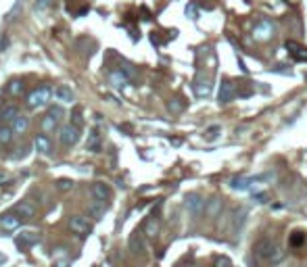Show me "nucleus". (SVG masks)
<instances>
[{
  "mask_svg": "<svg viewBox=\"0 0 307 267\" xmlns=\"http://www.w3.org/2000/svg\"><path fill=\"white\" fill-rule=\"evenodd\" d=\"M4 263H6V255L0 253V265H4Z\"/></svg>",
  "mask_w": 307,
  "mask_h": 267,
  "instance_id": "nucleus-39",
  "label": "nucleus"
},
{
  "mask_svg": "<svg viewBox=\"0 0 307 267\" xmlns=\"http://www.w3.org/2000/svg\"><path fill=\"white\" fill-rule=\"evenodd\" d=\"M219 134H222V126H211V128H207V130H205V140H207V142H213V140H217Z\"/></svg>",
  "mask_w": 307,
  "mask_h": 267,
  "instance_id": "nucleus-27",
  "label": "nucleus"
},
{
  "mask_svg": "<svg viewBox=\"0 0 307 267\" xmlns=\"http://www.w3.org/2000/svg\"><path fill=\"white\" fill-rule=\"evenodd\" d=\"M19 106L13 104V102H8L4 104L2 109H0V126H6V123H13L17 117H19Z\"/></svg>",
  "mask_w": 307,
  "mask_h": 267,
  "instance_id": "nucleus-9",
  "label": "nucleus"
},
{
  "mask_svg": "<svg viewBox=\"0 0 307 267\" xmlns=\"http://www.w3.org/2000/svg\"><path fill=\"white\" fill-rule=\"evenodd\" d=\"M288 242H291V246H301V244L305 242V234H303V232H295Z\"/></svg>",
  "mask_w": 307,
  "mask_h": 267,
  "instance_id": "nucleus-30",
  "label": "nucleus"
},
{
  "mask_svg": "<svg viewBox=\"0 0 307 267\" xmlns=\"http://www.w3.org/2000/svg\"><path fill=\"white\" fill-rule=\"evenodd\" d=\"M278 253V246L274 240H270V238H259L255 244H253V255L257 257L259 261H270L274 259V255Z\"/></svg>",
  "mask_w": 307,
  "mask_h": 267,
  "instance_id": "nucleus-1",
  "label": "nucleus"
},
{
  "mask_svg": "<svg viewBox=\"0 0 307 267\" xmlns=\"http://www.w3.org/2000/svg\"><path fill=\"white\" fill-rule=\"evenodd\" d=\"M186 209H188V213H190L192 217H199L201 213L205 211V200H203V197H201V194H197V192L186 194Z\"/></svg>",
  "mask_w": 307,
  "mask_h": 267,
  "instance_id": "nucleus-3",
  "label": "nucleus"
},
{
  "mask_svg": "<svg viewBox=\"0 0 307 267\" xmlns=\"http://www.w3.org/2000/svg\"><path fill=\"white\" fill-rule=\"evenodd\" d=\"M239 94V90H236V86L230 82V79H224L222 86H219V104H228L234 100V96Z\"/></svg>",
  "mask_w": 307,
  "mask_h": 267,
  "instance_id": "nucleus-7",
  "label": "nucleus"
},
{
  "mask_svg": "<svg viewBox=\"0 0 307 267\" xmlns=\"http://www.w3.org/2000/svg\"><path fill=\"white\" fill-rule=\"evenodd\" d=\"M48 113H52L57 119H61V117H63V109H61V106H50V109H48Z\"/></svg>",
  "mask_w": 307,
  "mask_h": 267,
  "instance_id": "nucleus-34",
  "label": "nucleus"
},
{
  "mask_svg": "<svg viewBox=\"0 0 307 267\" xmlns=\"http://www.w3.org/2000/svg\"><path fill=\"white\" fill-rule=\"evenodd\" d=\"M57 188L63 190V192H67V190L73 188V182L69 180V177H61V180H57Z\"/></svg>",
  "mask_w": 307,
  "mask_h": 267,
  "instance_id": "nucleus-29",
  "label": "nucleus"
},
{
  "mask_svg": "<svg viewBox=\"0 0 307 267\" xmlns=\"http://www.w3.org/2000/svg\"><path fill=\"white\" fill-rule=\"evenodd\" d=\"M88 211H90V215L92 217H96V219H101L102 215H104V211H107V204H104V202H99V200H96L94 204H92V207L90 209H88Z\"/></svg>",
  "mask_w": 307,
  "mask_h": 267,
  "instance_id": "nucleus-24",
  "label": "nucleus"
},
{
  "mask_svg": "<svg viewBox=\"0 0 307 267\" xmlns=\"http://www.w3.org/2000/svg\"><path fill=\"white\" fill-rule=\"evenodd\" d=\"M284 46H286V50L291 52V55H293L295 59H297V57H301L303 52H307V48H303L299 42H293V40H286V44H284Z\"/></svg>",
  "mask_w": 307,
  "mask_h": 267,
  "instance_id": "nucleus-23",
  "label": "nucleus"
},
{
  "mask_svg": "<svg viewBox=\"0 0 307 267\" xmlns=\"http://www.w3.org/2000/svg\"><path fill=\"white\" fill-rule=\"evenodd\" d=\"M144 232L148 238H155L157 234H159V219L157 217H148L146 224H144Z\"/></svg>",
  "mask_w": 307,
  "mask_h": 267,
  "instance_id": "nucleus-18",
  "label": "nucleus"
},
{
  "mask_svg": "<svg viewBox=\"0 0 307 267\" xmlns=\"http://www.w3.org/2000/svg\"><path fill=\"white\" fill-rule=\"evenodd\" d=\"M92 197L99 200V202L109 204V200H111V188L104 182H96V184H92Z\"/></svg>",
  "mask_w": 307,
  "mask_h": 267,
  "instance_id": "nucleus-10",
  "label": "nucleus"
},
{
  "mask_svg": "<svg viewBox=\"0 0 307 267\" xmlns=\"http://www.w3.org/2000/svg\"><path fill=\"white\" fill-rule=\"evenodd\" d=\"M130 251H134L136 255L144 253V242H142V238H140L138 232H134V234H132V238H130Z\"/></svg>",
  "mask_w": 307,
  "mask_h": 267,
  "instance_id": "nucleus-20",
  "label": "nucleus"
},
{
  "mask_svg": "<svg viewBox=\"0 0 307 267\" xmlns=\"http://www.w3.org/2000/svg\"><path fill=\"white\" fill-rule=\"evenodd\" d=\"M55 99L59 102H63V104H71L75 100V94H73V90L69 86H59L55 90Z\"/></svg>",
  "mask_w": 307,
  "mask_h": 267,
  "instance_id": "nucleus-13",
  "label": "nucleus"
},
{
  "mask_svg": "<svg viewBox=\"0 0 307 267\" xmlns=\"http://www.w3.org/2000/svg\"><path fill=\"white\" fill-rule=\"evenodd\" d=\"M52 94H55V92H52L48 86H40V88H36V90H32L28 94V106H30V109H38V106L46 104L50 100Z\"/></svg>",
  "mask_w": 307,
  "mask_h": 267,
  "instance_id": "nucleus-2",
  "label": "nucleus"
},
{
  "mask_svg": "<svg viewBox=\"0 0 307 267\" xmlns=\"http://www.w3.org/2000/svg\"><path fill=\"white\" fill-rule=\"evenodd\" d=\"M38 242H40V236L36 232H21L15 238V244H17L19 251H30V248L36 246Z\"/></svg>",
  "mask_w": 307,
  "mask_h": 267,
  "instance_id": "nucleus-6",
  "label": "nucleus"
},
{
  "mask_svg": "<svg viewBox=\"0 0 307 267\" xmlns=\"http://www.w3.org/2000/svg\"><path fill=\"white\" fill-rule=\"evenodd\" d=\"M111 84L115 88H124L128 84V77L121 73V71H115V73H111Z\"/></svg>",
  "mask_w": 307,
  "mask_h": 267,
  "instance_id": "nucleus-26",
  "label": "nucleus"
},
{
  "mask_svg": "<svg viewBox=\"0 0 307 267\" xmlns=\"http://www.w3.org/2000/svg\"><path fill=\"white\" fill-rule=\"evenodd\" d=\"M59 121L61 119H57L52 113L44 115V117H42V130H44V134H52V132H55L59 128Z\"/></svg>",
  "mask_w": 307,
  "mask_h": 267,
  "instance_id": "nucleus-15",
  "label": "nucleus"
},
{
  "mask_svg": "<svg viewBox=\"0 0 307 267\" xmlns=\"http://www.w3.org/2000/svg\"><path fill=\"white\" fill-rule=\"evenodd\" d=\"M272 33H274V25L268 19H261L255 25V30H253V35H255L257 40H268V38H272Z\"/></svg>",
  "mask_w": 307,
  "mask_h": 267,
  "instance_id": "nucleus-11",
  "label": "nucleus"
},
{
  "mask_svg": "<svg viewBox=\"0 0 307 267\" xmlns=\"http://www.w3.org/2000/svg\"><path fill=\"white\" fill-rule=\"evenodd\" d=\"M195 94L199 96V99H207L209 94H211V84H209V79H197L195 82Z\"/></svg>",
  "mask_w": 307,
  "mask_h": 267,
  "instance_id": "nucleus-17",
  "label": "nucleus"
},
{
  "mask_svg": "<svg viewBox=\"0 0 307 267\" xmlns=\"http://www.w3.org/2000/svg\"><path fill=\"white\" fill-rule=\"evenodd\" d=\"M217 209H219V202H215V200H213L211 204H209V209H207V213H209V215H211V217H213V215H215V213H217Z\"/></svg>",
  "mask_w": 307,
  "mask_h": 267,
  "instance_id": "nucleus-35",
  "label": "nucleus"
},
{
  "mask_svg": "<svg viewBox=\"0 0 307 267\" xmlns=\"http://www.w3.org/2000/svg\"><path fill=\"white\" fill-rule=\"evenodd\" d=\"M184 100L182 99H173V100H170V104H168V109L171 111V113H180V111H184Z\"/></svg>",
  "mask_w": 307,
  "mask_h": 267,
  "instance_id": "nucleus-28",
  "label": "nucleus"
},
{
  "mask_svg": "<svg viewBox=\"0 0 307 267\" xmlns=\"http://www.w3.org/2000/svg\"><path fill=\"white\" fill-rule=\"evenodd\" d=\"M13 136H15V130L11 126H0V144H2V146L11 144Z\"/></svg>",
  "mask_w": 307,
  "mask_h": 267,
  "instance_id": "nucleus-19",
  "label": "nucleus"
},
{
  "mask_svg": "<svg viewBox=\"0 0 307 267\" xmlns=\"http://www.w3.org/2000/svg\"><path fill=\"white\" fill-rule=\"evenodd\" d=\"M8 182H11V175L4 173V171H0V186H4V184H8Z\"/></svg>",
  "mask_w": 307,
  "mask_h": 267,
  "instance_id": "nucleus-36",
  "label": "nucleus"
},
{
  "mask_svg": "<svg viewBox=\"0 0 307 267\" xmlns=\"http://www.w3.org/2000/svg\"><path fill=\"white\" fill-rule=\"evenodd\" d=\"M257 180H261V177H234V180L230 182V188H234V190H247V188H251V184L257 182Z\"/></svg>",
  "mask_w": 307,
  "mask_h": 267,
  "instance_id": "nucleus-16",
  "label": "nucleus"
},
{
  "mask_svg": "<svg viewBox=\"0 0 307 267\" xmlns=\"http://www.w3.org/2000/svg\"><path fill=\"white\" fill-rule=\"evenodd\" d=\"M71 126H75V128L82 126V111L80 109H73L71 111Z\"/></svg>",
  "mask_w": 307,
  "mask_h": 267,
  "instance_id": "nucleus-31",
  "label": "nucleus"
},
{
  "mask_svg": "<svg viewBox=\"0 0 307 267\" xmlns=\"http://www.w3.org/2000/svg\"><path fill=\"white\" fill-rule=\"evenodd\" d=\"M215 267H232V263H230V259H226V257H217Z\"/></svg>",
  "mask_w": 307,
  "mask_h": 267,
  "instance_id": "nucleus-33",
  "label": "nucleus"
},
{
  "mask_svg": "<svg viewBox=\"0 0 307 267\" xmlns=\"http://www.w3.org/2000/svg\"><path fill=\"white\" fill-rule=\"evenodd\" d=\"M59 138H61V144H63V146H73L75 142L80 140V128H75V126H71V123H67V126L61 128Z\"/></svg>",
  "mask_w": 307,
  "mask_h": 267,
  "instance_id": "nucleus-4",
  "label": "nucleus"
},
{
  "mask_svg": "<svg viewBox=\"0 0 307 267\" xmlns=\"http://www.w3.org/2000/svg\"><path fill=\"white\" fill-rule=\"evenodd\" d=\"M13 211H15L21 219H32L34 215H36V207H34L30 200H19V202H17L15 207H13Z\"/></svg>",
  "mask_w": 307,
  "mask_h": 267,
  "instance_id": "nucleus-12",
  "label": "nucleus"
},
{
  "mask_svg": "<svg viewBox=\"0 0 307 267\" xmlns=\"http://www.w3.org/2000/svg\"><path fill=\"white\" fill-rule=\"evenodd\" d=\"M69 228H71V232L77 236H88L92 232V224L86 217H80V215H73L69 219Z\"/></svg>",
  "mask_w": 307,
  "mask_h": 267,
  "instance_id": "nucleus-5",
  "label": "nucleus"
},
{
  "mask_svg": "<svg viewBox=\"0 0 307 267\" xmlns=\"http://www.w3.org/2000/svg\"><path fill=\"white\" fill-rule=\"evenodd\" d=\"M86 148L92 150V153H96V150L101 148V134H99V130H92V132H90V138H88Z\"/></svg>",
  "mask_w": 307,
  "mask_h": 267,
  "instance_id": "nucleus-22",
  "label": "nucleus"
},
{
  "mask_svg": "<svg viewBox=\"0 0 307 267\" xmlns=\"http://www.w3.org/2000/svg\"><path fill=\"white\" fill-rule=\"evenodd\" d=\"M255 199H257V202H266V200H268V197H266V194H263V192H261V194H257Z\"/></svg>",
  "mask_w": 307,
  "mask_h": 267,
  "instance_id": "nucleus-37",
  "label": "nucleus"
},
{
  "mask_svg": "<svg viewBox=\"0 0 307 267\" xmlns=\"http://www.w3.org/2000/svg\"><path fill=\"white\" fill-rule=\"evenodd\" d=\"M6 92L13 94V96H19V94L23 92V82H19V79H13V82H8Z\"/></svg>",
  "mask_w": 307,
  "mask_h": 267,
  "instance_id": "nucleus-25",
  "label": "nucleus"
},
{
  "mask_svg": "<svg viewBox=\"0 0 307 267\" xmlns=\"http://www.w3.org/2000/svg\"><path fill=\"white\" fill-rule=\"evenodd\" d=\"M36 148L42 155H52V140L48 138V134H38L36 136Z\"/></svg>",
  "mask_w": 307,
  "mask_h": 267,
  "instance_id": "nucleus-14",
  "label": "nucleus"
},
{
  "mask_svg": "<svg viewBox=\"0 0 307 267\" xmlns=\"http://www.w3.org/2000/svg\"><path fill=\"white\" fill-rule=\"evenodd\" d=\"M28 126H30V117H25V115H19V117L11 123V128L15 130V134H23L25 130H28Z\"/></svg>",
  "mask_w": 307,
  "mask_h": 267,
  "instance_id": "nucleus-21",
  "label": "nucleus"
},
{
  "mask_svg": "<svg viewBox=\"0 0 307 267\" xmlns=\"http://www.w3.org/2000/svg\"><path fill=\"white\" fill-rule=\"evenodd\" d=\"M55 267H69V263H67V261H57Z\"/></svg>",
  "mask_w": 307,
  "mask_h": 267,
  "instance_id": "nucleus-38",
  "label": "nucleus"
},
{
  "mask_svg": "<svg viewBox=\"0 0 307 267\" xmlns=\"http://www.w3.org/2000/svg\"><path fill=\"white\" fill-rule=\"evenodd\" d=\"M52 2H55V0H36V8L40 13H44V11H48V8L52 6Z\"/></svg>",
  "mask_w": 307,
  "mask_h": 267,
  "instance_id": "nucleus-32",
  "label": "nucleus"
},
{
  "mask_svg": "<svg viewBox=\"0 0 307 267\" xmlns=\"http://www.w3.org/2000/svg\"><path fill=\"white\" fill-rule=\"evenodd\" d=\"M21 217L17 215L15 211H8V213H2V215H0V228L2 230H6V232H13V230H17L21 226Z\"/></svg>",
  "mask_w": 307,
  "mask_h": 267,
  "instance_id": "nucleus-8",
  "label": "nucleus"
}]
</instances>
